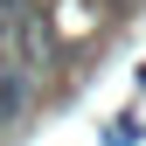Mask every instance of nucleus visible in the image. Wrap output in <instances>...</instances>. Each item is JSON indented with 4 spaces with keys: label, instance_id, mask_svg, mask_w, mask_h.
Returning <instances> with one entry per match:
<instances>
[{
    "label": "nucleus",
    "instance_id": "f257e3e1",
    "mask_svg": "<svg viewBox=\"0 0 146 146\" xmlns=\"http://www.w3.org/2000/svg\"><path fill=\"white\" fill-rule=\"evenodd\" d=\"M28 98H35V70H28V63H0V132L21 125Z\"/></svg>",
    "mask_w": 146,
    "mask_h": 146
}]
</instances>
